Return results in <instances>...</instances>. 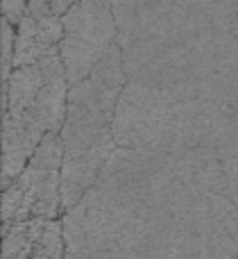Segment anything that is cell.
I'll list each match as a JSON object with an SVG mask.
<instances>
[{
	"label": "cell",
	"mask_w": 238,
	"mask_h": 259,
	"mask_svg": "<svg viewBox=\"0 0 238 259\" xmlns=\"http://www.w3.org/2000/svg\"><path fill=\"white\" fill-rule=\"evenodd\" d=\"M68 75L59 48L30 66L14 68L3 98V187L25 170L39 143L62 132L68 109Z\"/></svg>",
	"instance_id": "1"
},
{
	"label": "cell",
	"mask_w": 238,
	"mask_h": 259,
	"mask_svg": "<svg viewBox=\"0 0 238 259\" xmlns=\"http://www.w3.org/2000/svg\"><path fill=\"white\" fill-rule=\"evenodd\" d=\"M111 116L86 107L82 103H68L66 121L62 127L64 164H62V205L71 209L84 198L100 180L104 164L116 150L111 132Z\"/></svg>",
	"instance_id": "2"
},
{
	"label": "cell",
	"mask_w": 238,
	"mask_h": 259,
	"mask_svg": "<svg viewBox=\"0 0 238 259\" xmlns=\"http://www.w3.org/2000/svg\"><path fill=\"white\" fill-rule=\"evenodd\" d=\"M177 116L180 103L170 89L148 80H130L113 112V141L132 150H166L175 139Z\"/></svg>",
	"instance_id": "3"
},
{
	"label": "cell",
	"mask_w": 238,
	"mask_h": 259,
	"mask_svg": "<svg viewBox=\"0 0 238 259\" xmlns=\"http://www.w3.org/2000/svg\"><path fill=\"white\" fill-rule=\"evenodd\" d=\"M62 164H64V141L62 132H50L25 170L5 187L3 196V221L7 228L12 223L41 216V219H57L62 205Z\"/></svg>",
	"instance_id": "4"
},
{
	"label": "cell",
	"mask_w": 238,
	"mask_h": 259,
	"mask_svg": "<svg viewBox=\"0 0 238 259\" xmlns=\"http://www.w3.org/2000/svg\"><path fill=\"white\" fill-rule=\"evenodd\" d=\"M64 39L59 44L68 84L82 82L93 66L118 44L111 0H77L64 14Z\"/></svg>",
	"instance_id": "5"
},
{
	"label": "cell",
	"mask_w": 238,
	"mask_h": 259,
	"mask_svg": "<svg viewBox=\"0 0 238 259\" xmlns=\"http://www.w3.org/2000/svg\"><path fill=\"white\" fill-rule=\"evenodd\" d=\"M64 39V18L62 16H23L16 30L14 46V68L36 64L52 48H59Z\"/></svg>",
	"instance_id": "6"
},
{
	"label": "cell",
	"mask_w": 238,
	"mask_h": 259,
	"mask_svg": "<svg viewBox=\"0 0 238 259\" xmlns=\"http://www.w3.org/2000/svg\"><path fill=\"white\" fill-rule=\"evenodd\" d=\"M220 164H222V173H225V182H227V196L229 200L238 207V137L231 143H227L220 152Z\"/></svg>",
	"instance_id": "7"
},
{
	"label": "cell",
	"mask_w": 238,
	"mask_h": 259,
	"mask_svg": "<svg viewBox=\"0 0 238 259\" xmlns=\"http://www.w3.org/2000/svg\"><path fill=\"white\" fill-rule=\"evenodd\" d=\"M77 0H30L27 12L32 16H64Z\"/></svg>",
	"instance_id": "8"
},
{
	"label": "cell",
	"mask_w": 238,
	"mask_h": 259,
	"mask_svg": "<svg viewBox=\"0 0 238 259\" xmlns=\"http://www.w3.org/2000/svg\"><path fill=\"white\" fill-rule=\"evenodd\" d=\"M30 0H3V18H7L12 25H18L27 14Z\"/></svg>",
	"instance_id": "9"
}]
</instances>
